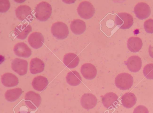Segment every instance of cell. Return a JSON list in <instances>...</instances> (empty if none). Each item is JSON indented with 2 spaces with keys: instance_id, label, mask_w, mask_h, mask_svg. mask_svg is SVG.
Wrapping results in <instances>:
<instances>
[{
  "instance_id": "obj_1",
  "label": "cell",
  "mask_w": 153,
  "mask_h": 113,
  "mask_svg": "<svg viewBox=\"0 0 153 113\" xmlns=\"http://www.w3.org/2000/svg\"><path fill=\"white\" fill-rule=\"evenodd\" d=\"M35 16L40 21H45L50 17L52 8L51 5L46 1H42L38 4L34 10Z\"/></svg>"
},
{
  "instance_id": "obj_2",
  "label": "cell",
  "mask_w": 153,
  "mask_h": 113,
  "mask_svg": "<svg viewBox=\"0 0 153 113\" xmlns=\"http://www.w3.org/2000/svg\"><path fill=\"white\" fill-rule=\"evenodd\" d=\"M133 83V78L130 74L122 73L118 74L115 79L116 87L122 90L129 89Z\"/></svg>"
},
{
  "instance_id": "obj_3",
  "label": "cell",
  "mask_w": 153,
  "mask_h": 113,
  "mask_svg": "<svg viewBox=\"0 0 153 113\" xmlns=\"http://www.w3.org/2000/svg\"><path fill=\"white\" fill-rule=\"evenodd\" d=\"M133 16L126 13H120L116 16L115 22L116 24L121 29H128L131 27L134 23Z\"/></svg>"
},
{
  "instance_id": "obj_4",
  "label": "cell",
  "mask_w": 153,
  "mask_h": 113,
  "mask_svg": "<svg viewBox=\"0 0 153 113\" xmlns=\"http://www.w3.org/2000/svg\"><path fill=\"white\" fill-rule=\"evenodd\" d=\"M53 35L58 39H63L67 37L69 31L68 28L65 23L60 22L53 24L51 27Z\"/></svg>"
},
{
  "instance_id": "obj_5",
  "label": "cell",
  "mask_w": 153,
  "mask_h": 113,
  "mask_svg": "<svg viewBox=\"0 0 153 113\" xmlns=\"http://www.w3.org/2000/svg\"><path fill=\"white\" fill-rule=\"evenodd\" d=\"M77 10L79 16L85 19L91 18L95 12V8L93 5L89 2L86 1L81 2Z\"/></svg>"
},
{
  "instance_id": "obj_6",
  "label": "cell",
  "mask_w": 153,
  "mask_h": 113,
  "mask_svg": "<svg viewBox=\"0 0 153 113\" xmlns=\"http://www.w3.org/2000/svg\"><path fill=\"white\" fill-rule=\"evenodd\" d=\"M41 100L40 95L33 91H30L25 94V103L31 109L36 110L40 105Z\"/></svg>"
},
{
  "instance_id": "obj_7",
  "label": "cell",
  "mask_w": 153,
  "mask_h": 113,
  "mask_svg": "<svg viewBox=\"0 0 153 113\" xmlns=\"http://www.w3.org/2000/svg\"><path fill=\"white\" fill-rule=\"evenodd\" d=\"M134 12L137 17L140 20H143L149 16L151 10L147 4L140 2L138 3L134 7Z\"/></svg>"
},
{
  "instance_id": "obj_8",
  "label": "cell",
  "mask_w": 153,
  "mask_h": 113,
  "mask_svg": "<svg viewBox=\"0 0 153 113\" xmlns=\"http://www.w3.org/2000/svg\"><path fill=\"white\" fill-rule=\"evenodd\" d=\"M31 8L26 5L19 6L15 10L16 17L19 20L30 21L33 16L31 13Z\"/></svg>"
},
{
  "instance_id": "obj_9",
  "label": "cell",
  "mask_w": 153,
  "mask_h": 113,
  "mask_svg": "<svg viewBox=\"0 0 153 113\" xmlns=\"http://www.w3.org/2000/svg\"><path fill=\"white\" fill-rule=\"evenodd\" d=\"M13 70L20 76L25 75L27 71L28 62L25 60L16 58L11 63Z\"/></svg>"
},
{
  "instance_id": "obj_10",
  "label": "cell",
  "mask_w": 153,
  "mask_h": 113,
  "mask_svg": "<svg viewBox=\"0 0 153 113\" xmlns=\"http://www.w3.org/2000/svg\"><path fill=\"white\" fill-rule=\"evenodd\" d=\"M97 99L96 96L91 93L84 94L81 97V105L84 108L90 109L94 108L96 105Z\"/></svg>"
},
{
  "instance_id": "obj_11",
  "label": "cell",
  "mask_w": 153,
  "mask_h": 113,
  "mask_svg": "<svg viewBox=\"0 0 153 113\" xmlns=\"http://www.w3.org/2000/svg\"><path fill=\"white\" fill-rule=\"evenodd\" d=\"M28 41L32 47L35 49H38L43 45L44 38L41 33L35 32L30 35L28 37Z\"/></svg>"
},
{
  "instance_id": "obj_12",
  "label": "cell",
  "mask_w": 153,
  "mask_h": 113,
  "mask_svg": "<svg viewBox=\"0 0 153 113\" xmlns=\"http://www.w3.org/2000/svg\"><path fill=\"white\" fill-rule=\"evenodd\" d=\"M13 51L17 56L24 58L30 57L32 54L31 49L23 42L17 43L14 46Z\"/></svg>"
},
{
  "instance_id": "obj_13",
  "label": "cell",
  "mask_w": 153,
  "mask_h": 113,
  "mask_svg": "<svg viewBox=\"0 0 153 113\" xmlns=\"http://www.w3.org/2000/svg\"><path fill=\"white\" fill-rule=\"evenodd\" d=\"M81 72L85 78L91 80L95 77L97 71L96 68L93 65L90 63H86L82 66Z\"/></svg>"
},
{
  "instance_id": "obj_14",
  "label": "cell",
  "mask_w": 153,
  "mask_h": 113,
  "mask_svg": "<svg viewBox=\"0 0 153 113\" xmlns=\"http://www.w3.org/2000/svg\"><path fill=\"white\" fill-rule=\"evenodd\" d=\"M31 26L28 23H22L15 28L14 33L16 37L20 39H24L31 31Z\"/></svg>"
},
{
  "instance_id": "obj_15",
  "label": "cell",
  "mask_w": 153,
  "mask_h": 113,
  "mask_svg": "<svg viewBox=\"0 0 153 113\" xmlns=\"http://www.w3.org/2000/svg\"><path fill=\"white\" fill-rule=\"evenodd\" d=\"M118 97L117 95L112 92L106 94L102 97V101L104 106L110 109L115 107L118 104Z\"/></svg>"
},
{
  "instance_id": "obj_16",
  "label": "cell",
  "mask_w": 153,
  "mask_h": 113,
  "mask_svg": "<svg viewBox=\"0 0 153 113\" xmlns=\"http://www.w3.org/2000/svg\"><path fill=\"white\" fill-rule=\"evenodd\" d=\"M128 70L133 72H138L142 66V60L138 56H132L128 59L126 62Z\"/></svg>"
},
{
  "instance_id": "obj_17",
  "label": "cell",
  "mask_w": 153,
  "mask_h": 113,
  "mask_svg": "<svg viewBox=\"0 0 153 113\" xmlns=\"http://www.w3.org/2000/svg\"><path fill=\"white\" fill-rule=\"evenodd\" d=\"M45 64L43 61L38 58L31 59L30 64V71L33 74L42 72L44 69Z\"/></svg>"
},
{
  "instance_id": "obj_18",
  "label": "cell",
  "mask_w": 153,
  "mask_h": 113,
  "mask_svg": "<svg viewBox=\"0 0 153 113\" xmlns=\"http://www.w3.org/2000/svg\"><path fill=\"white\" fill-rule=\"evenodd\" d=\"M1 81L3 84L8 87L16 86L19 83L17 77L14 74L10 73H5L2 75Z\"/></svg>"
},
{
  "instance_id": "obj_19",
  "label": "cell",
  "mask_w": 153,
  "mask_h": 113,
  "mask_svg": "<svg viewBox=\"0 0 153 113\" xmlns=\"http://www.w3.org/2000/svg\"><path fill=\"white\" fill-rule=\"evenodd\" d=\"M142 46V40L139 37H131L128 39L127 42V48L132 52H138L141 49Z\"/></svg>"
},
{
  "instance_id": "obj_20",
  "label": "cell",
  "mask_w": 153,
  "mask_h": 113,
  "mask_svg": "<svg viewBox=\"0 0 153 113\" xmlns=\"http://www.w3.org/2000/svg\"><path fill=\"white\" fill-rule=\"evenodd\" d=\"M70 28L71 31L74 34L80 35L85 31L86 25L84 21L79 19H76L71 22Z\"/></svg>"
},
{
  "instance_id": "obj_21",
  "label": "cell",
  "mask_w": 153,
  "mask_h": 113,
  "mask_svg": "<svg viewBox=\"0 0 153 113\" xmlns=\"http://www.w3.org/2000/svg\"><path fill=\"white\" fill-rule=\"evenodd\" d=\"M78 56L73 53H68L65 55L63 63L65 65L69 68H75L78 65L79 62Z\"/></svg>"
},
{
  "instance_id": "obj_22",
  "label": "cell",
  "mask_w": 153,
  "mask_h": 113,
  "mask_svg": "<svg viewBox=\"0 0 153 113\" xmlns=\"http://www.w3.org/2000/svg\"><path fill=\"white\" fill-rule=\"evenodd\" d=\"M48 80L45 77L37 76L34 78L32 82L33 88L38 91H43L48 85Z\"/></svg>"
},
{
  "instance_id": "obj_23",
  "label": "cell",
  "mask_w": 153,
  "mask_h": 113,
  "mask_svg": "<svg viewBox=\"0 0 153 113\" xmlns=\"http://www.w3.org/2000/svg\"><path fill=\"white\" fill-rule=\"evenodd\" d=\"M137 100V98L134 94L130 92L126 93L122 96L121 101L124 107L128 109L134 106Z\"/></svg>"
},
{
  "instance_id": "obj_24",
  "label": "cell",
  "mask_w": 153,
  "mask_h": 113,
  "mask_svg": "<svg viewBox=\"0 0 153 113\" xmlns=\"http://www.w3.org/2000/svg\"><path fill=\"white\" fill-rule=\"evenodd\" d=\"M67 83L70 85L76 86L82 82V78L76 71H72L68 72L66 77Z\"/></svg>"
},
{
  "instance_id": "obj_25",
  "label": "cell",
  "mask_w": 153,
  "mask_h": 113,
  "mask_svg": "<svg viewBox=\"0 0 153 113\" xmlns=\"http://www.w3.org/2000/svg\"><path fill=\"white\" fill-rule=\"evenodd\" d=\"M22 92V89L19 88L8 90L5 94V97L8 101L13 102L19 98Z\"/></svg>"
},
{
  "instance_id": "obj_26",
  "label": "cell",
  "mask_w": 153,
  "mask_h": 113,
  "mask_svg": "<svg viewBox=\"0 0 153 113\" xmlns=\"http://www.w3.org/2000/svg\"><path fill=\"white\" fill-rule=\"evenodd\" d=\"M143 73L144 76L148 79H153V63L146 65L144 68Z\"/></svg>"
},
{
  "instance_id": "obj_27",
  "label": "cell",
  "mask_w": 153,
  "mask_h": 113,
  "mask_svg": "<svg viewBox=\"0 0 153 113\" xmlns=\"http://www.w3.org/2000/svg\"><path fill=\"white\" fill-rule=\"evenodd\" d=\"M144 27L146 31L149 33H153V19H150L145 21Z\"/></svg>"
},
{
  "instance_id": "obj_28",
  "label": "cell",
  "mask_w": 153,
  "mask_h": 113,
  "mask_svg": "<svg viewBox=\"0 0 153 113\" xmlns=\"http://www.w3.org/2000/svg\"><path fill=\"white\" fill-rule=\"evenodd\" d=\"M10 3L9 0H3L0 1V12L5 13L9 9Z\"/></svg>"
},
{
  "instance_id": "obj_29",
  "label": "cell",
  "mask_w": 153,
  "mask_h": 113,
  "mask_svg": "<svg viewBox=\"0 0 153 113\" xmlns=\"http://www.w3.org/2000/svg\"><path fill=\"white\" fill-rule=\"evenodd\" d=\"M133 113H149V112L145 106L139 105L134 109Z\"/></svg>"
},
{
  "instance_id": "obj_30",
  "label": "cell",
  "mask_w": 153,
  "mask_h": 113,
  "mask_svg": "<svg viewBox=\"0 0 153 113\" xmlns=\"http://www.w3.org/2000/svg\"><path fill=\"white\" fill-rule=\"evenodd\" d=\"M149 52L150 56L153 58V44L149 45Z\"/></svg>"
},
{
  "instance_id": "obj_31",
  "label": "cell",
  "mask_w": 153,
  "mask_h": 113,
  "mask_svg": "<svg viewBox=\"0 0 153 113\" xmlns=\"http://www.w3.org/2000/svg\"><path fill=\"white\" fill-rule=\"evenodd\" d=\"M18 113H21L20 112H18ZM27 113H31L30 112H28Z\"/></svg>"
}]
</instances>
